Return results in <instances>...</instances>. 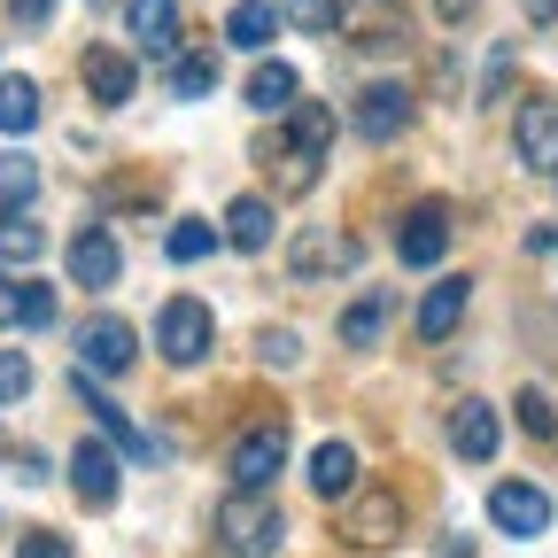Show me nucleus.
I'll use <instances>...</instances> for the list:
<instances>
[{
	"mask_svg": "<svg viewBox=\"0 0 558 558\" xmlns=\"http://www.w3.org/2000/svg\"><path fill=\"white\" fill-rule=\"evenodd\" d=\"M218 535L233 558H271L279 535H288V520H279V505L264 497V488H233V497L218 505Z\"/></svg>",
	"mask_w": 558,
	"mask_h": 558,
	"instance_id": "obj_1",
	"label": "nucleus"
},
{
	"mask_svg": "<svg viewBox=\"0 0 558 558\" xmlns=\"http://www.w3.org/2000/svg\"><path fill=\"white\" fill-rule=\"evenodd\" d=\"M209 341H218V318H209L194 295L163 303V318H156V349H163L171 365H202V357H209Z\"/></svg>",
	"mask_w": 558,
	"mask_h": 558,
	"instance_id": "obj_2",
	"label": "nucleus"
},
{
	"mask_svg": "<svg viewBox=\"0 0 558 558\" xmlns=\"http://www.w3.org/2000/svg\"><path fill=\"white\" fill-rule=\"evenodd\" d=\"M396 535H403V497H388V488H365L341 512V543H357V550H388Z\"/></svg>",
	"mask_w": 558,
	"mask_h": 558,
	"instance_id": "obj_3",
	"label": "nucleus"
},
{
	"mask_svg": "<svg viewBox=\"0 0 558 558\" xmlns=\"http://www.w3.org/2000/svg\"><path fill=\"white\" fill-rule=\"evenodd\" d=\"M512 148H520L527 171H558V101H550V94H527V101H520Z\"/></svg>",
	"mask_w": 558,
	"mask_h": 558,
	"instance_id": "obj_4",
	"label": "nucleus"
},
{
	"mask_svg": "<svg viewBox=\"0 0 558 558\" xmlns=\"http://www.w3.org/2000/svg\"><path fill=\"white\" fill-rule=\"evenodd\" d=\"M132 357H140V341H132L124 318H86L78 326V373H132Z\"/></svg>",
	"mask_w": 558,
	"mask_h": 558,
	"instance_id": "obj_5",
	"label": "nucleus"
},
{
	"mask_svg": "<svg viewBox=\"0 0 558 558\" xmlns=\"http://www.w3.org/2000/svg\"><path fill=\"white\" fill-rule=\"evenodd\" d=\"M279 458H288V427L264 418V427H248V435L233 442V481H241V488H271Z\"/></svg>",
	"mask_w": 558,
	"mask_h": 558,
	"instance_id": "obj_6",
	"label": "nucleus"
},
{
	"mask_svg": "<svg viewBox=\"0 0 558 558\" xmlns=\"http://www.w3.org/2000/svg\"><path fill=\"white\" fill-rule=\"evenodd\" d=\"M488 520H497L505 535H520V543H527V535H543V527H550V497H543L535 481H505L497 497H488Z\"/></svg>",
	"mask_w": 558,
	"mask_h": 558,
	"instance_id": "obj_7",
	"label": "nucleus"
},
{
	"mask_svg": "<svg viewBox=\"0 0 558 558\" xmlns=\"http://www.w3.org/2000/svg\"><path fill=\"white\" fill-rule=\"evenodd\" d=\"M442 248H450V209L442 202H418L403 218V233H396V256L427 271V264H442Z\"/></svg>",
	"mask_w": 558,
	"mask_h": 558,
	"instance_id": "obj_8",
	"label": "nucleus"
},
{
	"mask_svg": "<svg viewBox=\"0 0 558 558\" xmlns=\"http://www.w3.org/2000/svg\"><path fill=\"white\" fill-rule=\"evenodd\" d=\"M341 32L357 47H403L411 24H403V0H349L341 9Z\"/></svg>",
	"mask_w": 558,
	"mask_h": 558,
	"instance_id": "obj_9",
	"label": "nucleus"
},
{
	"mask_svg": "<svg viewBox=\"0 0 558 558\" xmlns=\"http://www.w3.org/2000/svg\"><path fill=\"white\" fill-rule=\"evenodd\" d=\"M117 271H124V248H117L109 226H86L70 241V279H78V288H117Z\"/></svg>",
	"mask_w": 558,
	"mask_h": 558,
	"instance_id": "obj_10",
	"label": "nucleus"
},
{
	"mask_svg": "<svg viewBox=\"0 0 558 558\" xmlns=\"http://www.w3.org/2000/svg\"><path fill=\"white\" fill-rule=\"evenodd\" d=\"M497 442H505V427H497V411H488V403H458V411H450V450H458L465 465H488V458H497Z\"/></svg>",
	"mask_w": 558,
	"mask_h": 558,
	"instance_id": "obj_11",
	"label": "nucleus"
},
{
	"mask_svg": "<svg viewBox=\"0 0 558 558\" xmlns=\"http://www.w3.org/2000/svg\"><path fill=\"white\" fill-rule=\"evenodd\" d=\"M411 124V86H365L357 94V132L373 140V148H380V140H396Z\"/></svg>",
	"mask_w": 558,
	"mask_h": 558,
	"instance_id": "obj_12",
	"label": "nucleus"
},
{
	"mask_svg": "<svg viewBox=\"0 0 558 558\" xmlns=\"http://www.w3.org/2000/svg\"><path fill=\"white\" fill-rule=\"evenodd\" d=\"M70 481H78V497L101 512V505H117V450L109 442H78L70 450Z\"/></svg>",
	"mask_w": 558,
	"mask_h": 558,
	"instance_id": "obj_13",
	"label": "nucleus"
},
{
	"mask_svg": "<svg viewBox=\"0 0 558 558\" xmlns=\"http://www.w3.org/2000/svg\"><path fill=\"white\" fill-rule=\"evenodd\" d=\"M86 94L101 101V109H124L132 101V54H117V47H86Z\"/></svg>",
	"mask_w": 558,
	"mask_h": 558,
	"instance_id": "obj_14",
	"label": "nucleus"
},
{
	"mask_svg": "<svg viewBox=\"0 0 558 558\" xmlns=\"http://www.w3.org/2000/svg\"><path fill=\"white\" fill-rule=\"evenodd\" d=\"M271 233H279V218H271V202L241 194V202L226 209V248H241V256H264V248H271Z\"/></svg>",
	"mask_w": 558,
	"mask_h": 558,
	"instance_id": "obj_15",
	"label": "nucleus"
},
{
	"mask_svg": "<svg viewBox=\"0 0 558 558\" xmlns=\"http://www.w3.org/2000/svg\"><path fill=\"white\" fill-rule=\"evenodd\" d=\"M124 24H132V39H140V47L179 54V0H132Z\"/></svg>",
	"mask_w": 558,
	"mask_h": 558,
	"instance_id": "obj_16",
	"label": "nucleus"
},
{
	"mask_svg": "<svg viewBox=\"0 0 558 558\" xmlns=\"http://www.w3.org/2000/svg\"><path fill=\"white\" fill-rule=\"evenodd\" d=\"M303 481H311V497H349V488H357V450H349V442H318Z\"/></svg>",
	"mask_w": 558,
	"mask_h": 558,
	"instance_id": "obj_17",
	"label": "nucleus"
},
{
	"mask_svg": "<svg viewBox=\"0 0 558 558\" xmlns=\"http://www.w3.org/2000/svg\"><path fill=\"white\" fill-rule=\"evenodd\" d=\"M279 140H288V148H303V156H326V140H333V109L326 101H288V132H279Z\"/></svg>",
	"mask_w": 558,
	"mask_h": 558,
	"instance_id": "obj_18",
	"label": "nucleus"
},
{
	"mask_svg": "<svg viewBox=\"0 0 558 558\" xmlns=\"http://www.w3.org/2000/svg\"><path fill=\"white\" fill-rule=\"evenodd\" d=\"M465 295H473V279H442V288L418 303V333L427 341H442V333H458V318H465Z\"/></svg>",
	"mask_w": 558,
	"mask_h": 558,
	"instance_id": "obj_19",
	"label": "nucleus"
},
{
	"mask_svg": "<svg viewBox=\"0 0 558 558\" xmlns=\"http://www.w3.org/2000/svg\"><path fill=\"white\" fill-rule=\"evenodd\" d=\"M388 318H396L388 295H357V303L341 311V341H349V349H373V341L388 333Z\"/></svg>",
	"mask_w": 558,
	"mask_h": 558,
	"instance_id": "obj_20",
	"label": "nucleus"
},
{
	"mask_svg": "<svg viewBox=\"0 0 558 558\" xmlns=\"http://www.w3.org/2000/svg\"><path fill=\"white\" fill-rule=\"evenodd\" d=\"M295 94H303V78H295L288 62H271V54H264V62L248 70V109H288Z\"/></svg>",
	"mask_w": 558,
	"mask_h": 558,
	"instance_id": "obj_21",
	"label": "nucleus"
},
{
	"mask_svg": "<svg viewBox=\"0 0 558 558\" xmlns=\"http://www.w3.org/2000/svg\"><path fill=\"white\" fill-rule=\"evenodd\" d=\"M271 32H279V9H271V0H241V9L226 16V39H233V47H248V54H264V47H271Z\"/></svg>",
	"mask_w": 558,
	"mask_h": 558,
	"instance_id": "obj_22",
	"label": "nucleus"
},
{
	"mask_svg": "<svg viewBox=\"0 0 558 558\" xmlns=\"http://www.w3.org/2000/svg\"><path fill=\"white\" fill-rule=\"evenodd\" d=\"M39 124V86L32 78H0V132H32Z\"/></svg>",
	"mask_w": 558,
	"mask_h": 558,
	"instance_id": "obj_23",
	"label": "nucleus"
},
{
	"mask_svg": "<svg viewBox=\"0 0 558 558\" xmlns=\"http://www.w3.org/2000/svg\"><path fill=\"white\" fill-rule=\"evenodd\" d=\"M209 86H218V54H179L171 62V94L179 101H202Z\"/></svg>",
	"mask_w": 558,
	"mask_h": 558,
	"instance_id": "obj_24",
	"label": "nucleus"
},
{
	"mask_svg": "<svg viewBox=\"0 0 558 558\" xmlns=\"http://www.w3.org/2000/svg\"><path fill=\"white\" fill-rule=\"evenodd\" d=\"M39 248H47V233L32 218H9V209H0V264H32Z\"/></svg>",
	"mask_w": 558,
	"mask_h": 558,
	"instance_id": "obj_25",
	"label": "nucleus"
},
{
	"mask_svg": "<svg viewBox=\"0 0 558 558\" xmlns=\"http://www.w3.org/2000/svg\"><path fill=\"white\" fill-rule=\"evenodd\" d=\"M279 16L318 39V32H341V0H279Z\"/></svg>",
	"mask_w": 558,
	"mask_h": 558,
	"instance_id": "obj_26",
	"label": "nucleus"
},
{
	"mask_svg": "<svg viewBox=\"0 0 558 558\" xmlns=\"http://www.w3.org/2000/svg\"><path fill=\"white\" fill-rule=\"evenodd\" d=\"M218 241H226L218 226H202V218H186V226H171V241H163V248H171V264H202V256L218 248Z\"/></svg>",
	"mask_w": 558,
	"mask_h": 558,
	"instance_id": "obj_27",
	"label": "nucleus"
},
{
	"mask_svg": "<svg viewBox=\"0 0 558 558\" xmlns=\"http://www.w3.org/2000/svg\"><path fill=\"white\" fill-rule=\"evenodd\" d=\"M512 411H520V427H527L535 442H558V411L543 403V388H520V403H512Z\"/></svg>",
	"mask_w": 558,
	"mask_h": 558,
	"instance_id": "obj_28",
	"label": "nucleus"
},
{
	"mask_svg": "<svg viewBox=\"0 0 558 558\" xmlns=\"http://www.w3.org/2000/svg\"><path fill=\"white\" fill-rule=\"evenodd\" d=\"M32 186H39L32 156H0V209H9V202H32Z\"/></svg>",
	"mask_w": 558,
	"mask_h": 558,
	"instance_id": "obj_29",
	"label": "nucleus"
},
{
	"mask_svg": "<svg viewBox=\"0 0 558 558\" xmlns=\"http://www.w3.org/2000/svg\"><path fill=\"white\" fill-rule=\"evenodd\" d=\"M16 396H32V357L24 349H0V403H16Z\"/></svg>",
	"mask_w": 558,
	"mask_h": 558,
	"instance_id": "obj_30",
	"label": "nucleus"
},
{
	"mask_svg": "<svg viewBox=\"0 0 558 558\" xmlns=\"http://www.w3.org/2000/svg\"><path fill=\"white\" fill-rule=\"evenodd\" d=\"M349 264V241H303L295 248V271H341Z\"/></svg>",
	"mask_w": 558,
	"mask_h": 558,
	"instance_id": "obj_31",
	"label": "nucleus"
},
{
	"mask_svg": "<svg viewBox=\"0 0 558 558\" xmlns=\"http://www.w3.org/2000/svg\"><path fill=\"white\" fill-rule=\"evenodd\" d=\"M256 349H264V365H295V357H303V341H295L288 326H271V333H264Z\"/></svg>",
	"mask_w": 558,
	"mask_h": 558,
	"instance_id": "obj_32",
	"label": "nucleus"
},
{
	"mask_svg": "<svg viewBox=\"0 0 558 558\" xmlns=\"http://www.w3.org/2000/svg\"><path fill=\"white\" fill-rule=\"evenodd\" d=\"M16 558H70V535H47V527H32V535L16 543Z\"/></svg>",
	"mask_w": 558,
	"mask_h": 558,
	"instance_id": "obj_33",
	"label": "nucleus"
},
{
	"mask_svg": "<svg viewBox=\"0 0 558 558\" xmlns=\"http://www.w3.org/2000/svg\"><path fill=\"white\" fill-rule=\"evenodd\" d=\"M24 288H32V279H9V271H0V326H24Z\"/></svg>",
	"mask_w": 558,
	"mask_h": 558,
	"instance_id": "obj_34",
	"label": "nucleus"
},
{
	"mask_svg": "<svg viewBox=\"0 0 558 558\" xmlns=\"http://www.w3.org/2000/svg\"><path fill=\"white\" fill-rule=\"evenodd\" d=\"M527 248H535V256H550V264H558V226H535V233H527Z\"/></svg>",
	"mask_w": 558,
	"mask_h": 558,
	"instance_id": "obj_35",
	"label": "nucleus"
},
{
	"mask_svg": "<svg viewBox=\"0 0 558 558\" xmlns=\"http://www.w3.org/2000/svg\"><path fill=\"white\" fill-rule=\"evenodd\" d=\"M9 16L16 24H47V0H9Z\"/></svg>",
	"mask_w": 558,
	"mask_h": 558,
	"instance_id": "obj_36",
	"label": "nucleus"
},
{
	"mask_svg": "<svg viewBox=\"0 0 558 558\" xmlns=\"http://www.w3.org/2000/svg\"><path fill=\"white\" fill-rule=\"evenodd\" d=\"M435 9H442V24H465V16L481 9V0H435Z\"/></svg>",
	"mask_w": 558,
	"mask_h": 558,
	"instance_id": "obj_37",
	"label": "nucleus"
},
{
	"mask_svg": "<svg viewBox=\"0 0 558 558\" xmlns=\"http://www.w3.org/2000/svg\"><path fill=\"white\" fill-rule=\"evenodd\" d=\"M527 16H535V24H550V16H558V0H527Z\"/></svg>",
	"mask_w": 558,
	"mask_h": 558,
	"instance_id": "obj_38",
	"label": "nucleus"
},
{
	"mask_svg": "<svg viewBox=\"0 0 558 558\" xmlns=\"http://www.w3.org/2000/svg\"><path fill=\"white\" fill-rule=\"evenodd\" d=\"M0 458H9V442H0Z\"/></svg>",
	"mask_w": 558,
	"mask_h": 558,
	"instance_id": "obj_39",
	"label": "nucleus"
}]
</instances>
